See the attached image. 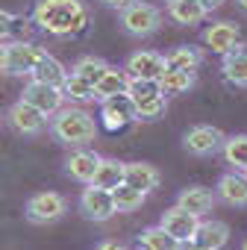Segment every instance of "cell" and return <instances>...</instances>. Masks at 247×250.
Here are the masks:
<instances>
[{"label":"cell","mask_w":247,"mask_h":250,"mask_svg":"<svg viewBox=\"0 0 247 250\" xmlns=\"http://www.w3.org/2000/svg\"><path fill=\"white\" fill-rule=\"evenodd\" d=\"M197 224H200V218L191 215V212L183 209V206H171V209H165V212H162V221H159V227H162V229L180 244V247H191L194 232H197Z\"/></svg>","instance_id":"7"},{"label":"cell","mask_w":247,"mask_h":250,"mask_svg":"<svg viewBox=\"0 0 247 250\" xmlns=\"http://www.w3.org/2000/svg\"><path fill=\"white\" fill-rule=\"evenodd\" d=\"M224 133L218 127H212V124H197V127H191L185 136H183V147L191 153V156H212L221 150L224 145Z\"/></svg>","instance_id":"11"},{"label":"cell","mask_w":247,"mask_h":250,"mask_svg":"<svg viewBox=\"0 0 247 250\" xmlns=\"http://www.w3.org/2000/svg\"><path fill=\"white\" fill-rule=\"evenodd\" d=\"M121 27L127 36H136V39H147L153 36L159 27H162V9L153 6V3H130L127 9H121Z\"/></svg>","instance_id":"3"},{"label":"cell","mask_w":247,"mask_h":250,"mask_svg":"<svg viewBox=\"0 0 247 250\" xmlns=\"http://www.w3.org/2000/svg\"><path fill=\"white\" fill-rule=\"evenodd\" d=\"M6 121H9V127H12L18 136H39V133H44V127H47V115L39 112V109H36L33 103H27L24 97L9 106Z\"/></svg>","instance_id":"9"},{"label":"cell","mask_w":247,"mask_h":250,"mask_svg":"<svg viewBox=\"0 0 247 250\" xmlns=\"http://www.w3.org/2000/svg\"><path fill=\"white\" fill-rule=\"evenodd\" d=\"M215 203H218L215 191H209V188H203V186L183 188V191H180V197H177V206L188 209V212H191V215H197V218H206V215L215 209Z\"/></svg>","instance_id":"20"},{"label":"cell","mask_w":247,"mask_h":250,"mask_svg":"<svg viewBox=\"0 0 247 250\" xmlns=\"http://www.w3.org/2000/svg\"><path fill=\"white\" fill-rule=\"evenodd\" d=\"M97 247H100V250H115V247H118V250H121V247H124V244H121V241H100V244H97Z\"/></svg>","instance_id":"35"},{"label":"cell","mask_w":247,"mask_h":250,"mask_svg":"<svg viewBox=\"0 0 247 250\" xmlns=\"http://www.w3.org/2000/svg\"><path fill=\"white\" fill-rule=\"evenodd\" d=\"M65 212H68V203H65V197H62L59 191H39V194H33V197L27 200V206H24V215H27V221H33V224H53V221H59Z\"/></svg>","instance_id":"6"},{"label":"cell","mask_w":247,"mask_h":250,"mask_svg":"<svg viewBox=\"0 0 247 250\" xmlns=\"http://www.w3.org/2000/svg\"><path fill=\"white\" fill-rule=\"evenodd\" d=\"M109 191H112V200H115V209H118V212H136V209H142V203L147 200L144 191L127 186L124 180H121L115 188H109Z\"/></svg>","instance_id":"26"},{"label":"cell","mask_w":247,"mask_h":250,"mask_svg":"<svg viewBox=\"0 0 247 250\" xmlns=\"http://www.w3.org/2000/svg\"><path fill=\"white\" fill-rule=\"evenodd\" d=\"M62 94H65V100H71V103H88V100H97V97H94V85H91L88 80L71 74V71H68V77H65V83H62Z\"/></svg>","instance_id":"29"},{"label":"cell","mask_w":247,"mask_h":250,"mask_svg":"<svg viewBox=\"0 0 247 250\" xmlns=\"http://www.w3.org/2000/svg\"><path fill=\"white\" fill-rule=\"evenodd\" d=\"M3 62H6V42H0V71H3Z\"/></svg>","instance_id":"36"},{"label":"cell","mask_w":247,"mask_h":250,"mask_svg":"<svg viewBox=\"0 0 247 250\" xmlns=\"http://www.w3.org/2000/svg\"><path fill=\"white\" fill-rule=\"evenodd\" d=\"M221 153H224L226 165H232L235 171H247V133L226 136L221 145Z\"/></svg>","instance_id":"25"},{"label":"cell","mask_w":247,"mask_h":250,"mask_svg":"<svg viewBox=\"0 0 247 250\" xmlns=\"http://www.w3.org/2000/svg\"><path fill=\"white\" fill-rule=\"evenodd\" d=\"M200 3H203V6H206L209 12H212V9H221V6L226 3V0H200Z\"/></svg>","instance_id":"34"},{"label":"cell","mask_w":247,"mask_h":250,"mask_svg":"<svg viewBox=\"0 0 247 250\" xmlns=\"http://www.w3.org/2000/svg\"><path fill=\"white\" fill-rule=\"evenodd\" d=\"M121 180H124V162H118V159H103V156H100V162H97V168H94V177H91V186L115 188Z\"/></svg>","instance_id":"28"},{"label":"cell","mask_w":247,"mask_h":250,"mask_svg":"<svg viewBox=\"0 0 247 250\" xmlns=\"http://www.w3.org/2000/svg\"><path fill=\"white\" fill-rule=\"evenodd\" d=\"M47 130L50 136L65 145V147H85L97 139V121L94 115H88L82 106L71 103V106H59L50 118H47Z\"/></svg>","instance_id":"2"},{"label":"cell","mask_w":247,"mask_h":250,"mask_svg":"<svg viewBox=\"0 0 247 250\" xmlns=\"http://www.w3.org/2000/svg\"><path fill=\"white\" fill-rule=\"evenodd\" d=\"M127 74L133 77V80H159L162 74H165V68H168V62H165V53H156V50H136L130 59H127Z\"/></svg>","instance_id":"13"},{"label":"cell","mask_w":247,"mask_h":250,"mask_svg":"<svg viewBox=\"0 0 247 250\" xmlns=\"http://www.w3.org/2000/svg\"><path fill=\"white\" fill-rule=\"evenodd\" d=\"M244 174H247V171H244Z\"/></svg>","instance_id":"40"},{"label":"cell","mask_w":247,"mask_h":250,"mask_svg":"<svg viewBox=\"0 0 247 250\" xmlns=\"http://www.w3.org/2000/svg\"><path fill=\"white\" fill-rule=\"evenodd\" d=\"M80 215L85 221H94V224H103L112 215H118L115 200H112V191L88 183V188H82V194H80Z\"/></svg>","instance_id":"8"},{"label":"cell","mask_w":247,"mask_h":250,"mask_svg":"<svg viewBox=\"0 0 247 250\" xmlns=\"http://www.w3.org/2000/svg\"><path fill=\"white\" fill-rule=\"evenodd\" d=\"M33 24L56 39L77 36L88 24V6L85 0H39L33 9Z\"/></svg>","instance_id":"1"},{"label":"cell","mask_w":247,"mask_h":250,"mask_svg":"<svg viewBox=\"0 0 247 250\" xmlns=\"http://www.w3.org/2000/svg\"><path fill=\"white\" fill-rule=\"evenodd\" d=\"M226 244H229V227H226L224 221H215V218H200L191 247H200V250H221V247H226Z\"/></svg>","instance_id":"15"},{"label":"cell","mask_w":247,"mask_h":250,"mask_svg":"<svg viewBox=\"0 0 247 250\" xmlns=\"http://www.w3.org/2000/svg\"><path fill=\"white\" fill-rule=\"evenodd\" d=\"M244 250H247V241H244Z\"/></svg>","instance_id":"38"},{"label":"cell","mask_w":247,"mask_h":250,"mask_svg":"<svg viewBox=\"0 0 247 250\" xmlns=\"http://www.w3.org/2000/svg\"><path fill=\"white\" fill-rule=\"evenodd\" d=\"M97 162H100V156L94 150H88V145L85 147H74L71 156L65 159V174L71 180H77V183H91Z\"/></svg>","instance_id":"18"},{"label":"cell","mask_w":247,"mask_h":250,"mask_svg":"<svg viewBox=\"0 0 247 250\" xmlns=\"http://www.w3.org/2000/svg\"><path fill=\"white\" fill-rule=\"evenodd\" d=\"M106 68H109V62H106V59H100V56H91V53H88V56H80V59L71 65V74H77V77H82V80H88V83L94 85V83L103 77V71H106Z\"/></svg>","instance_id":"30"},{"label":"cell","mask_w":247,"mask_h":250,"mask_svg":"<svg viewBox=\"0 0 247 250\" xmlns=\"http://www.w3.org/2000/svg\"><path fill=\"white\" fill-rule=\"evenodd\" d=\"M215 197L224 200L226 206H235V209H244L247 206V174L244 171H226L221 180H218V188H215Z\"/></svg>","instance_id":"14"},{"label":"cell","mask_w":247,"mask_h":250,"mask_svg":"<svg viewBox=\"0 0 247 250\" xmlns=\"http://www.w3.org/2000/svg\"><path fill=\"white\" fill-rule=\"evenodd\" d=\"M44 56V50L33 42H6V62H3V74H27L36 68V62Z\"/></svg>","instance_id":"10"},{"label":"cell","mask_w":247,"mask_h":250,"mask_svg":"<svg viewBox=\"0 0 247 250\" xmlns=\"http://www.w3.org/2000/svg\"><path fill=\"white\" fill-rule=\"evenodd\" d=\"M139 247H144V250H177L180 244L156 224V227H147V229H142V235H139Z\"/></svg>","instance_id":"31"},{"label":"cell","mask_w":247,"mask_h":250,"mask_svg":"<svg viewBox=\"0 0 247 250\" xmlns=\"http://www.w3.org/2000/svg\"><path fill=\"white\" fill-rule=\"evenodd\" d=\"M130 83H133V77L127 74V68L109 65L103 71V77L94 83V97L103 100V97H112V94H121V91H130Z\"/></svg>","instance_id":"22"},{"label":"cell","mask_w":247,"mask_h":250,"mask_svg":"<svg viewBox=\"0 0 247 250\" xmlns=\"http://www.w3.org/2000/svg\"><path fill=\"white\" fill-rule=\"evenodd\" d=\"M100 118H103V127L106 130H124L127 124L139 121V112H136V103L130 97V91H121V94H112V97H103L100 100Z\"/></svg>","instance_id":"5"},{"label":"cell","mask_w":247,"mask_h":250,"mask_svg":"<svg viewBox=\"0 0 247 250\" xmlns=\"http://www.w3.org/2000/svg\"><path fill=\"white\" fill-rule=\"evenodd\" d=\"M159 180L162 177H159V171L150 162H124V183L139 188V191H144V194H150L159 186Z\"/></svg>","instance_id":"19"},{"label":"cell","mask_w":247,"mask_h":250,"mask_svg":"<svg viewBox=\"0 0 247 250\" xmlns=\"http://www.w3.org/2000/svg\"><path fill=\"white\" fill-rule=\"evenodd\" d=\"M209 15V9L200 3V0H171L168 3V18L180 27H194L203 24Z\"/></svg>","instance_id":"21"},{"label":"cell","mask_w":247,"mask_h":250,"mask_svg":"<svg viewBox=\"0 0 247 250\" xmlns=\"http://www.w3.org/2000/svg\"><path fill=\"white\" fill-rule=\"evenodd\" d=\"M15 15L6 12V9H0V42H9V36L15 33Z\"/></svg>","instance_id":"32"},{"label":"cell","mask_w":247,"mask_h":250,"mask_svg":"<svg viewBox=\"0 0 247 250\" xmlns=\"http://www.w3.org/2000/svg\"><path fill=\"white\" fill-rule=\"evenodd\" d=\"M194 83H197V74L194 71H180V68H165V74L156 80V85L162 88L165 97L185 94L188 88H194Z\"/></svg>","instance_id":"23"},{"label":"cell","mask_w":247,"mask_h":250,"mask_svg":"<svg viewBox=\"0 0 247 250\" xmlns=\"http://www.w3.org/2000/svg\"><path fill=\"white\" fill-rule=\"evenodd\" d=\"M30 77L39 80V83H50V85H59V88H62V83H65V77H68V68H65L56 56H50V53L44 50V56L36 62V68L30 71Z\"/></svg>","instance_id":"24"},{"label":"cell","mask_w":247,"mask_h":250,"mask_svg":"<svg viewBox=\"0 0 247 250\" xmlns=\"http://www.w3.org/2000/svg\"><path fill=\"white\" fill-rule=\"evenodd\" d=\"M168 68H180V71H197L200 62H203V50L200 47H191V44H180L174 47L168 56H165Z\"/></svg>","instance_id":"27"},{"label":"cell","mask_w":247,"mask_h":250,"mask_svg":"<svg viewBox=\"0 0 247 250\" xmlns=\"http://www.w3.org/2000/svg\"><path fill=\"white\" fill-rule=\"evenodd\" d=\"M241 39V30H238V24H232V21H215L212 27H206V33H203V42H206V47L212 50V53H226L229 47H235V42Z\"/></svg>","instance_id":"17"},{"label":"cell","mask_w":247,"mask_h":250,"mask_svg":"<svg viewBox=\"0 0 247 250\" xmlns=\"http://www.w3.org/2000/svg\"><path fill=\"white\" fill-rule=\"evenodd\" d=\"M221 74L229 85H238V88H247V47L241 42H235V47H229L224 53V62H221Z\"/></svg>","instance_id":"16"},{"label":"cell","mask_w":247,"mask_h":250,"mask_svg":"<svg viewBox=\"0 0 247 250\" xmlns=\"http://www.w3.org/2000/svg\"><path fill=\"white\" fill-rule=\"evenodd\" d=\"M130 97L136 103L139 121H156L168 109V97L162 94V88L153 80H133L130 83Z\"/></svg>","instance_id":"4"},{"label":"cell","mask_w":247,"mask_h":250,"mask_svg":"<svg viewBox=\"0 0 247 250\" xmlns=\"http://www.w3.org/2000/svg\"><path fill=\"white\" fill-rule=\"evenodd\" d=\"M235 6H238V9H241L244 15H247V0H235Z\"/></svg>","instance_id":"37"},{"label":"cell","mask_w":247,"mask_h":250,"mask_svg":"<svg viewBox=\"0 0 247 250\" xmlns=\"http://www.w3.org/2000/svg\"><path fill=\"white\" fill-rule=\"evenodd\" d=\"M21 97L27 100V103H33L39 112H44L47 118L65 103V94H62V88L59 85H50V83H39V80H33L30 77V83L24 85V91H21Z\"/></svg>","instance_id":"12"},{"label":"cell","mask_w":247,"mask_h":250,"mask_svg":"<svg viewBox=\"0 0 247 250\" xmlns=\"http://www.w3.org/2000/svg\"><path fill=\"white\" fill-rule=\"evenodd\" d=\"M168 3H171V0H168Z\"/></svg>","instance_id":"39"},{"label":"cell","mask_w":247,"mask_h":250,"mask_svg":"<svg viewBox=\"0 0 247 250\" xmlns=\"http://www.w3.org/2000/svg\"><path fill=\"white\" fill-rule=\"evenodd\" d=\"M103 6H109V9H115V12H121V9H127L130 3H136V0H100Z\"/></svg>","instance_id":"33"}]
</instances>
